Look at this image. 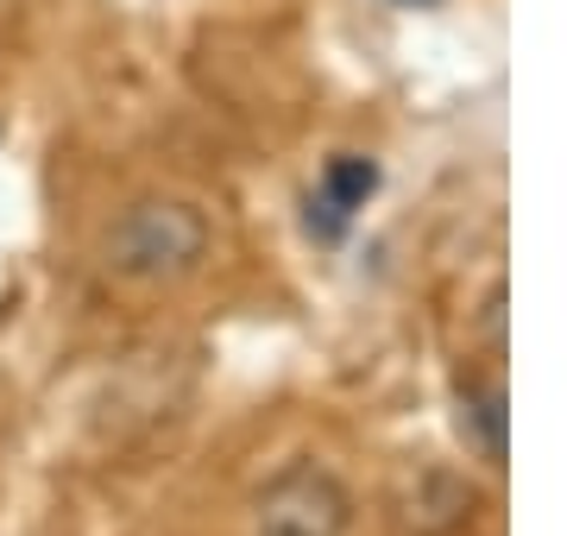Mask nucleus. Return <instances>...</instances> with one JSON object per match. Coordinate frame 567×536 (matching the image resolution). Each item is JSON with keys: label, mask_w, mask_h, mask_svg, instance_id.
<instances>
[{"label": "nucleus", "mask_w": 567, "mask_h": 536, "mask_svg": "<svg viewBox=\"0 0 567 536\" xmlns=\"http://www.w3.org/2000/svg\"><path fill=\"white\" fill-rule=\"evenodd\" d=\"M461 435L486 461H505V398H498V385H480V392L461 398Z\"/></svg>", "instance_id": "4"}, {"label": "nucleus", "mask_w": 567, "mask_h": 536, "mask_svg": "<svg viewBox=\"0 0 567 536\" xmlns=\"http://www.w3.org/2000/svg\"><path fill=\"white\" fill-rule=\"evenodd\" d=\"M208 259V215L177 196H140L107 227L102 266L126 285H177Z\"/></svg>", "instance_id": "1"}, {"label": "nucleus", "mask_w": 567, "mask_h": 536, "mask_svg": "<svg viewBox=\"0 0 567 536\" xmlns=\"http://www.w3.org/2000/svg\"><path fill=\"white\" fill-rule=\"evenodd\" d=\"M372 189H379V165H372V158H360V152L334 158V165L322 171L316 196H309V227H316V240H341L347 221L365 208Z\"/></svg>", "instance_id": "3"}, {"label": "nucleus", "mask_w": 567, "mask_h": 536, "mask_svg": "<svg viewBox=\"0 0 567 536\" xmlns=\"http://www.w3.org/2000/svg\"><path fill=\"white\" fill-rule=\"evenodd\" d=\"M347 530H353V493L322 461H290L252 498V536H347Z\"/></svg>", "instance_id": "2"}]
</instances>
